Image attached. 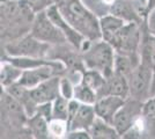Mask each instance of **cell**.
<instances>
[{"label": "cell", "instance_id": "6da1fadb", "mask_svg": "<svg viewBox=\"0 0 155 139\" xmlns=\"http://www.w3.org/2000/svg\"><path fill=\"white\" fill-rule=\"evenodd\" d=\"M35 16L36 12L29 0H0L1 44L30 33Z\"/></svg>", "mask_w": 155, "mask_h": 139}, {"label": "cell", "instance_id": "7a4b0ae2", "mask_svg": "<svg viewBox=\"0 0 155 139\" xmlns=\"http://www.w3.org/2000/svg\"><path fill=\"white\" fill-rule=\"evenodd\" d=\"M57 6L65 20L84 37L89 41L102 40L100 18L82 0H61Z\"/></svg>", "mask_w": 155, "mask_h": 139}, {"label": "cell", "instance_id": "3957f363", "mask_svg": "<svg viewBox=\"0 0 155 139\" xmlns=\"http://www.w3.org/2000/svg\"><path fill=\"white\" fill-rule=\"evenodd\" d=\"M1 138H32L27 126L26 109L16 99L1 88Z\"/></svg>", "mask_w": 155, "mask_h": 139}, {"label": "cell", "instance_id": "277c9868", "mask_svg": "<svg viewBox=\"0 0 155 139\" xmlns=\"http://www.w3.org/2000/svg\"><path fill=\"white\" fill-rule=\"evenodd\" d=\"M141 40V25H138L136 22H126L108 42L116 53L130 57L137 65H139Z\"/></svg>", "mask_w": 155, "mask_h": 139}, {"label": "cell", "instance_id": "5b68a950", "mask_svg": "<svg viewBox=\"0 0 155 139\" xmlns=\"http://www.w3.org/2000/svg\"><path fill=\"white\" fill-rule=\"evenodd\" d=\"M81 53L87 68L96 70L105 78L115 72L114 66L116 51L109 42L104 40L91 41L88 46Z\"/></svg>", "mask_w": 155, "mask_h": 139}, {"label": "cell", "instance_id": "8992f818", "mask_svg": "<svg viewBox=\"0 0 155 139\" xmlns=\"http://www.w3.org/2000/svg\"><path fill=\"white\" fill-rule=\"evenodd\" d=\"M51 46V44L37 40L29 33L18 40L1 44V51L12 57L48 58Z\"/></svg>", "mask_w": 155, "mask_h": 139}, {"label": "cell", "instance_id": "52a82bcc", "mask_svg": "<svg viewBox=\"0 0 155 139\" xmlns=\"http://www.w3.org/2000/svg\"><path fill=\"white\" fill-rule=\"evenodd\" d=\"M48 58L61 61L66 67L65 74L84 73L87 70L81 51H79L77 48H74L68 42L52 45L48 53Z\"/></svg>", "mask_w": 155, "mask_h": 139}, {"label": "cell", "instance_id": "ba28073f", "mask_svg": "<svg viewBox=\"0 0 155 139\" xmlns=\"http://www.w3.org/2000/svg\"><path fill=\"white\" fill-rule=\"evenodd\" d=\"M30 34L37 40L45 42L51 45L63 44L67 42L64 34L61 33V30L50 19L46 11L36 13Z\"/></svg>", "mask_w": 155, "mask_h": 139}, {"label": "cell", "instance_id": "9c48e42d", "mask_svg": "<svg viewBox=\"0 0 155 139\" xmlns=\"http://www.w3.org/2000/svg\"><path fill=\"white\" fill-rule=\"evenodd\" d=\"M153 68L140 61V64L129 75L130 96L145 102L150 98V87L153 80Z\"/></svg>", "mask_w": 155, "mask_h": 139}, {"label": "cell", "instance_id": "30bf717a", "mask_svg": "<svg viewBox=\"0 0 155 139\" xmlns=\"http://www.w3.org/2000/svg\"><path fill=\"white\" fill-rule=\"evenodd\" d=\"M142 106L143 102L140 100L127 98L123 106L120 107V109L117 111L114 117L112 125L116 127L118 133L120 134V138L133 126L137 119L141 116Z\"/></svg>", "mask_w": 155, "mask_h": 139}, {"label": "cell", "instance_id": "8fae6325", "mask_svg": "<svg viewBox=\"0 0 155 139\" xmlns=\"http://www.w3.org/2000/svg\"><path fill=\"white\" fill-rule=\"evenodd\" d=\"M110 14L120 18L125 22H136L141 25L147 18L146 6L140 0H116Z\"/></svg>", "mask_w": 155, "mask_h": 139}, {"label": "cell", "instance_id": "7c38bea8", "mask_svg": "<svg viewBox=\"0 0 155 139\" xmlns=\"http://www.w3.org/2000/svg\"><path fill=\"white\" fill-rule=\"evenodd\" d=\"M46 12H48V15L50 16V19L54 22V25L61 30V33L64 34V36L66 37L67 42L70 44H72L74 48H77L79 51L82 52L84 49L87 48V45L89 44L91 41L87 40L86 37H84L81 34L77 31L67 21L65 20V18L59 12L57 4L52 5L51 7H49L46 9Z\"/></svg>", "mask_w": 155, "mask_h": 139}, {"label": "cell", "instance_id": "4fadbf2b", "mask_svg": "<svg viewBox=\"0 0 155 139\" xmlns=\"http://www.w3.org/2000/svg\"><path fill=\"white\" fill-rule=\"evenodd\" d=\"M60 77L61 75H54L36 87L30 88L31 98L37 104L53 102L56 98L60 95Z\"/></svg>", "mask_w": 155, "mask_h": 139}, {"label": "cell", "instance_id": "5bb4252c", "mask_svg": "<svg viewBox=\"0 0 155 139\" xmlns=\"http://www.w3.org/2000/svg\"><path fill=\"white\" fill-rule=\"evenodd\" d=\"M125 100L126 99L116 96V95H107V96L98 99L94 104L96 116L104 119L110 124H112L115 115L124 104Z\"/></svg>", "mask_w": 155, "mask_h": 139}, {"label": "cell", "instance_id": "9a60e30c", "mask_svg": "<svg viewBox=\"0 0 155 139\" xmlns=\"http://www.w3.org/2000/svg\"><path fill=\"white\" fill-rule=\"evenodd\" d=\"M54 75H60V74L54 67L45 65V66L23 70V72L21 74L18 82L23 85V86L28 87V88H34L37 85H39L41 82L50 79Z\"/></svg>", "mask_w": 155, "mask_h": 139}, {"label": "cell", "instance_id": "2e32d148", "mask_svg": "<svg viewBox=\"0 0 155 139\" xmlns=\"http://www.w3.org/2000/svg\"><path fill=\"white\" fill-rule=\"evenodd\" d=\"M95 118H96V113H95L94 104L81 103L75 116L72 118V121L68 124V131H73V130L89 131Z\"/></svg>", "mask_w": 155, "mask_h": 139}, {"label": "cell", "instance_id": "e0dca14e", "mask_svg": "<svg viewBox=\"0 0 155 139\" xmlns=\"http://www.w3.org/2000/svg\"><path fill=\"white\" fill-rule=\"evenodd\" d=\"M2 88V87H1ZM6 92H8L14 99H16L23 106V108L26 109V113L28 115V117L32 116L37 110V103L34 101L30 94V88L21 85L19 82H15L11 86L4 88Z\"/></svg>", "mask_w": 155, "mask_h": 139}, {"label": "cell", "instance_id": "ac0fdd59", "mask_svg": "<svg viewBox=\"0 0 155 139\" xmlns=\"http://www.w3.org/2000/svg\"><path fill=\"white\" fill-rule=\"evenodd\" d=\"M142 40L140 45V61L155 71V36L149 33L146 20L141 23Z\"/></svg>", "mask_w": 155, "mask_h": 139}, {"label": "cell", "instance_id": "d6986e66", "mask_svg": "<svg viewBox=\"0 0 155 139\" xmlns=\"http://www.w3.org/2000/svg\"><path fill=\"white\" fill-rule=\"evenodd\" d=\"M107 95H116L123 99H127L130 96V87L127 78L122 74L114 72L107 78L104 96Z\"/></svg>", "mask_w": 155, "mask_h": 139}, {"label": "cell", "instance_id": "ffe728a7", "mask_svg": "<svg viewBox=\"0 0 155 139\" xmlns=\"http://www.w3.org/2000/svg\"><path fill=\"white\" fill-rule=\"evenodd\" d=\"M27 126L31 133V137L35 139L50 138L49 132V121L39 113H35L32 116L28 117Z\"/></svg>", "mask_w": 155, "mask_h": 139}, {"label": "cell", "instance_id": "44dd1931", "mask_svg": "<svg viewBox=\"0 0 155 139\" xmlns=\"http://www.w3.org/2000/svg\"><path fill=\"white\" fill-rule=\"evenodd\" d=\"M93 139H117L120 138V134L118 133L116 127L110 124L108 122H105L104 119L97 117L95 118L93 125L89 129Z\"/></svg>", "mask_w": 155, "mask_h": 139}, {"label": "cell", "instance_id": "7402d4cb", "mask_svg": "<svg viewBox=\"0 0 155 139\" xmlns=\"http://www.w3.org/2000/svg\"><path fill=\"white\" fill-rule=\"evenodd\" d=\"M141 118L145 125V138H155V96L143 102Z\"/></svg>", "mask_w": 155, "mask_h": 139}, {"label": "cell", "instance_id": "603a6c76", "mask_svg": "<svg viewBox=\"0 0 155 139\" xmlns=\"http://www.w3.org/2000/svg\"><path fill=\"white\" fill-rule=\"evenodd\" d=\"M22 72H23L22 68L12 64L8 60L1 59V64H0V84H1V87L6 88V87L18 82Z\"/></svg>", "mask_w": 155, "mask_h": 139}, {"label": "cell", "instance_id": "cb8c5ba5", "mask_svg": "<svg viewBox=\"0 0 155 139\" xmlns=\"http://www.w3.org/2000/svg\"><path fill=\"white\" fill-rule=\"evenodd\" d=\"M82 81L95 91V93H96L97 95V100L104 96V89H105L107 78L101 72H98L96 70L87 68L86 72L84 73Z\"/></svg>", "mask_w": 155, "mask_h": 139}, {"label": "cell", "instance_id": "d4e9b609", "mask_svg": "<svg viewBox=\"0 0 155 139\" xmlns=\"http://www.w3.org/2000/svg\"><path fill=\"white\" fill-rule=\"evenodd\" d=\"M126 22L122 20L120 18H117L112 14H108L105 16L100 18V26L102 31V40L108 41L114 36V34L117 33Z\"/></svg>", "mask_w": 155, "mask_h": 139}, {"label": "cell", "instance_id": "484cf974", "mask_svg": "<svg viewBox=\"0 0 155 139\" xmlns=\"http://www.w3.org/2000/svg\"><path fill=\"white\" fill-rule=\"evenodd\" d=\"M74 99L81 103L95 104V102L97 101V95L93 88H91L81 80V82L74 86Z\"/></svg>", "mask_w": 155, "mask_h": 139}, {"label": "cell", "instance_id": "4316f807", "mask_svg": "<svg viewBox=\"0 0 155 139\" xmlns=\"http://www.w3.org/2000/svg\"><path fill=\"white\" fill-rule=\"evenodd\" d=\"M84 5L95 13L98 18H102L110 14L111 7L116 0H82Z\"/></svg>", "mask_w": 155, "mask_h": 139}, {"label": "cell", "instance_id": "83f0119b", "mask_svg": "<svg viewBox=\"0 0 155 139\" xmlns=\"http://www.w3.org/2000/svg\"><path fill=\"white\" fill-rule=\"evenodd\" d=\"M136 63L131 59L130 57L123 56V55H118L116 53L115 57V66H114V71L118 74H122L124 77L129 78V75L132 73V71L134 70V67H137Z\"/></svg>", "mask_w": 155, "mask_h": 139}, {"label": "cell", "instance_id": "f1b7e54d", "mask_svg": "<svg viewBox=\"0 0 155 139\" xmlns=\"http://www.w3.org/2000/svg\"><path fill=\"white\" fill-rule=\"evenodd\" d=\"M49 132H50V138H66L68 133L67 121L60 118H52L51 121H49Z\"/></svg>", "mask_w": 155, "mask_h": 139}, {"label": "cell", "instance_id": "f546056e", "mask_svg": "<svg viewBox=\"0 0 155 139\" xmlns=\"http://www.w3.org/2000/svg\"><path fill=\"white\" fill-rule=\"evenodd\" d=\"M68 103L70 100L64 98L63 95H59L52 102V118H60L67 121L68 115Z\"/></svg>", "mask_w": 155, "mask_h": 139}, {"label": "cell", "instance_id": "4dcf8cb0", "mask_svg": "<svg viewBox=\"0 0 155 139\" xmlns=\"http://www.w3.org/2000/svg\"><path fill=\"white\" fill-rule=\"evenodd\" d=\"M74 84L66 75L60 77V95L67 100L74 99Z\"/></svg>", "mask_w": 155, "mask_h": 139}, {"label": "cell", "instance_id": "1f68e13d", "mask_svg": "<svg viewBox=\"0 0 155 139\" xmlns=\"http://www.w3.org/2000/svg\"><path fill=\"white\" fill-rule=\"evenodd\" d=\"M29 2L31 4L34 11L36 13H38L42 11H46L52 5H56L57 0H29Z\"/></svg>", "mask_w": 155, "mask_h": 139}, {"label": "cell", "instance_id": "d6a6232c", "mask_svg": "<svg viewBox=\"0 0 155 139\" xmlns=\"http://www.w3.org/2000/svg\"><path fill=\"white\" fill-rule=\"evenodd\" d=\"M36 113H39L43 115L48 121L52 119V102H45V103H41L37 106V110Z\"/></svg>", "mask_w": 155, "mask_h": 139}, {"label": "cell", "instance_id": "836d02e7", "mask_svg": "<svg viewBox=\"0 0 155 139\" xmlns=\"http://www.w3.org/2000/svg\"><path fill=\"white\" fill-rule=\"evenodd\" d=\"M66 138L68 139H77V138H81V139H89L91 138V133L87 130H73V131H68Z\"/></svg>", "mask_w": 155, "mask_h": 139}, {"label": "cell", "instance_id": "e575fe53", "mask_svg": "<svg viewBox=\"0 0 155 139\" xmlns=\"http://www.w3.org/2000/svg\"><path fill=\"white\" fill-rule=\"evenodd\" d=\"M146 23L148 28L149 33L155 36V7L150 11L146 18Z\"/></svg>", "mask_w": 155, "mask_h": 139}, {"label": "cell", "instance_id": "d590c367", "mask_svg": "<svg viewBox=\"0 0 155 139\" xmlns=\"http://www.w3.org/2000/svg\"><path fill=\"white\" fill-rule=\"evenodd\" d=\"M155 7V0H148L147 1V6H146V13L148 15V13Z\"/></svg>", "mask_w": 155, "mask_h": 139}, {"label": "cell", "instance_id": "8d00e7d4", "mask_svg": "<svg viewBox=\"0 0 155 139\" xmlns=\"http://www.w3.org/2000/svg\"><path fill=\"white\" fill-rule=\"evenodd\" d=\"M140 1H141L145 6H147V1H148V0H140Z\"/></svg>", "mask_w": 155, "mask_h": 139}, {"label": "cell", "instance_id": "74e56055", "mask_svg": "<svg viewBox=\"0 0 155 139\" xmlns=\"http://www.w3.org/2000/svg\"><path fill=\"white\" fill-rule=\"evenodd\" d=\"M60 1H61V0H57V4H58V2H60Z\"/></svg>", "mask_w": 155, "mask_h": 139}]
</instances>
